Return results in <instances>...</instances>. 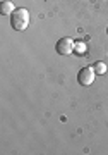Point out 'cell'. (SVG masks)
<instances>
[{"label":"cell","instance_id":"1","mask_svg":"<svg viewBox=\"0 0 108 155\" xmlns=\"http://www.w3.org/2000/svg\"><path fill=\"white\" fill-rule=\"evenodd\" d=\"M11 26L16 31H24L29 26V11L24 7H19L11 14Z\"/></svg>","mask_w":108,"mask_h":155},{"label":"cell","instance_id":"2","mask_svg":"<svg viewBox=\"0 0 108 155\" xmlns=\"http://www.w3.org/2000/svg\"><path fill=\"white\" fill-rule=\"evenodd\" d=\"M94 76H96L94 67L86 66V67H82L81 71H79V74H77V81H79L82 86H89V84H93V81H94Z\"/></svg>","mask_w":108,"mask_h":155},{"label":"cell","instance_id":"3","mask_svg":"<svg viewBox=\"0 0 108 155\" xmlns=\"http://www.w3.org/2000/svg\"><path fill=\"white\" fill-rule=\"evenodd\" d=\"M74 47H76V43H74V40L72 38H60L59 41H57V54L59 55H70L72 52H74Z\"/></svg>","mask_w":108,"mask_h":155},{"label":"cell","instance_id":"4","mask_svg":"<svg viewBox=\"0 0 108 155\" xmlns=\"http://www.w3.org/2000/svg\"><path fill=\"white\" fill-rule=\"evenodd\" d=\"M14 11H16V7L11 0H2V4H0V14L2 16H11Z\"/></svg>","mask_w":108,"mask_h":155},{"label":"cell","instance_id":"5","mask_svg":"<svg viewBox=\"0 0 108 155\" xmlns=\"http://www.w3.org/2000/svg\"><path fill=\"white\" fill-rule=\"evenodd\" d=\"M94 72H96V74H105V72H106V64H105V62H94Z\"/></svg>","mask_w":108,"mask_h":155},{"label":"cell","instance_id":"6","mask_svg":"<svg viewBox=\"0 0 108 155\" xmlns=\"http://www.w3.org/2000/svg\"><path fill=\"white\" fill-rule=\"evenodd\" d=\"M74 50H76V52H84V50H86V45L84 43H76Z\"/></svg>","mask_w":108,"mask_h":155},{"label":"cell","instance_id":"7","mask_svg":"<svg viewBox=\"0 0 108 155\" xmlns=\"http://www.w3.org/2000/svg\"><path fill=\"white\" fill-rule=\"evenodd\" d=\"M106 33H108V28H106Z\"/></svg>","mask_w":108,"mask_h":155}]
</instances>
